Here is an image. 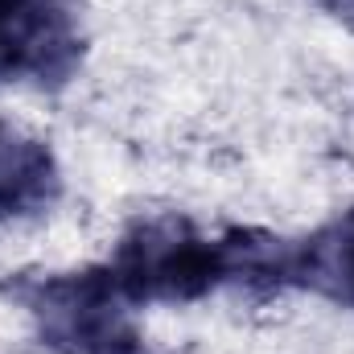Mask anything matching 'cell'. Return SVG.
Returning <instances> with one entry per match:
<instances>
[{"mask_svg":"<svg viewBox=\"0 0 354 354\" xmlns=\"http://www.w3.org/2000/svg\"><path fill=\"white\" fill-rule=\"evenodd\" d=\"M111 276L132 305H189L227 284V248L185 214H145L120 235Z\"/></svg>","mask_w":354,"mask_h":354,"instance_id":"7a4b0ae2","label":"cell"},{"mask_svg":"<svg viewBox=\"0 0 354 354\" xmlns=\"http://www.w3.org/2000/svg\"><path fill=\"white\" fill-rule=\"evenodd\" d=\"M62 198V169L46 140L0 120V218L46 214Z\"/></svg>","mask_w":354,"mask_h":354,"instance_id":"277c9868","label":"cell"},{"mask_svg":"<svg viewBox=\"0 0 354 354\" xmlns=\"http://www.w3.org/2000/svg\"><path fill=\"white\" fill-rule=\"evenodd\" d=\"M297 288H313L354 309V206L309 239H297Z\"/></svg>","mask_w":354,"mask_h":354,"instance_id":"5b68a950","label":"cell"},{"mask_svg":"<svg viewBox=\"0 0 354 354\" xmlns=\"http://www.w3.org/2000/svg\"><path fill=\"white\" fill-rule=\"evenodd\" d=\"M334 21H342L346 29H354V0H317Z\"/></svg>","mask_w":354,"mask_h":354,"instance_id":"8992f818","label":"cell"},{"mask_svg":"<svg viewBox=\"0 0 354 354\" xmlns=\"http://www.w3.org/2000/svg\"><path fill=\"white\" fill-rule=\"evenodd\" d=\"M83 66V33L66 0H0V83L58 91Z\"/></svg>","mask_w":354,"mask_h":354,"instance_id":"3957f363","label":"cell"},{"mask_svg":"<svg viewBox=\"0 0 354 354\" xmlns=\"http://www.w3.org/2000/svg\"><path fill=\"white\" fill-rule=\"evenodd\" d=\"M0 292L25 305L37 342L50 354H140L136 305L124 297L111 264L41 276L21 272L0 284Z\"/></svg>","mask_w":354,"mask_h":354,"instance_id":"6da1fadb","label":"cell"}]
</instances>
